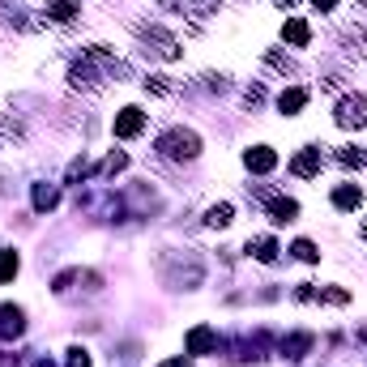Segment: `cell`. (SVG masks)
<instances>
[{
  "mask_svg": "<svg viewBox=\"0 0 367 367\" xmlns=\"http://www.w3.org/2000/svg\"><path fill=\"white\" fill-rule=\"evenodd\" d=\"M159 154H163V159H196V154H201V137L188 133V128H167L159 137Z\"/></svg>",
  "mask_w": 367,
  "mask_h": 367,
  "instance_id": "obj_1",
  "label": "cell"
},
{
  "mask_svg": "<svg viewBox=\"0 0 367 367\" xmlns=\"http://www.w3.org/2000/svg\"><path fill=\"white\" fill-rule=\"evenodd\" d=\"M338 124L342 128H363L367 124V98L363 94H346L338 102Z\"/></svg>",
  "mask_w": 367,
  "mask_h": 367,
  "instance_id": "obj_2",
  "label": "cell"
},
{
  "mask_svg": "<svg viewBox=\"0 0 367 367\" xmlns=\"http://www.w3.org/2000/svg\"><path fill=\"white\" fill-rule=\"evenodd\" d=\"M141 39H145V43H154V51H159V56H167V60H175V56H180V43H175L171 34H163L159 26H141Z\"/></svg>",
  "mask_w": 367,
  "mask_h": 367,
  "instance_id": "obj_3",
  "label": "cell"
},
{
  "mask_svg": "<svg viewBox=\"0 0 367 367\" xmlns=\"http://www.w3.org/2000/svg\"><path fill=\"white\" fill-rule=\"evenodd\" d=\"M163 9L171 13H188V18H201V13H214V0H159Z\"/></svg>",
  "mask_w": 367,
  "mask_h": 367,
  "instance_id": "obj_4",
  "label": "cell"
},
{
  "mask_svg": "<svg viewBox=\"0 0 367 367\" xmlns=\"http://www.w3.org/2000/svg\"><path fill=\"white\" fill-rule=\"evenodd\" d=\"M243 163H248V171H274L278 167V154L269 145H256V149L243 154Z\"/></svg>",
  "mask_w": 367,
  "mask_h": 367,
  "instance_id": "obj_5",
  "label": "cell"
},
{
  "mask_svg": "<svg viewBox=\"0 0 367 367\" xmlns=\"http://www.w3.org/2000/svg\"><path fill=\"white\" fill-rule=\"evenodd\" d=\"M145 128V116L137 112V107H124L120 116H116V137H137Z\"/></svg>",
  "mask_w": 367,
  "mask_h": 367,
  "instance_id": "obj_6",
  "label": "cell"
},
{
  "mask_svg": "<svg viewBox=\"0 0 367 367\" xmlns=\"http://www.w3.org/2000/svg\"><path fill=\"white\" fill-rule=\"evenodd\" d=\"M77 13H81V0H51V5H47L51 22H73Z\"/></svg>",
  "mask_w": 367,
  "mask_h": 367,
  "instance_id": "obj_7",
  "label": "cell"
},
{
  "mask_svg": "<svg viewBox=\"0 0 367 367\" xmlns=\"http://www.w3.org/2000/svg\"><path fill=\"white\" fill-rule=\"evenodd\" d=\"M291 171H295V175H303V180H307V175H316V171H321V149H303L299 159L291 163Z\"/></svg>",
  "mask_w": 367,
  "mask_h": 367,
  "instance_id": "obj_8",
  "label": "cell"
},
{
  "mask_svg": "<svg viewBox=\"0 0 367 367\" xmlns=\"http://www.w3.org/2000/svg\"><path fill=\"white\" fill-rule=\"evenodd\" d=\"M26 325H22V312L18 307H0V338H18Z\"/></svg>",
  "mask_w": 367,
  "mask_h": 367,
  "instance_id": "obj_9",
  "label": "cell"
},
{
  "mask_svg": "<svg viewBox=\"0 0 367 367\" xmlns=\"http://www.w3.org/2000/svg\"><path fill=\"white\" fill-rule=\"evenodd\" d=\"M303 102H307V90H303V86H295V90H282L278 107H282V116H295V112H303Z\"/></svg>",
  "mask_w": 367,
  "mask_h": 367,
  "instance_id": "obj_10",
  "label": "cell"
},
{
  "mask_svg": "<svg viewBox=\"0 0 367 367\" xmlns=\"http://www.w3.org/2000/svg\"><path fill=\"white\" fill-rule=\"evenodd\" d=\"M282 39H286V43H295V47H307V43H312V30H307V22L291 18V22L282 26Z\"/></svg>",
  "mask_w": 367,
  "mask_h": 367,
  "instance_id": "obj_11",
  "label": "cell"
},
{
  "mask_svg": "<svg viewBox=\"0 0 367 367\" xmlns=\"http://www.w3.org/2000/svg\"><path fill=\"white\" fill-rule=\"evenodd\" d=\"M269 214H274V222H295L299 205H295L291 196H274V201H269Z\"/></svg>",
  "mask_w": 367,
  "mask_h": 367,
  "instance_id": "obj_12",
  "label": "cell"
},
{
  "mask_svg": "<svg viewBox=\"0 0 367 367\" xmlns=\"http://www.w3.org/2000/svg\"><path fill=\"white\" fill-rule=\"evenodd\" d=\"M214 342H218V338H214V329H205V325L188 333V350H192V354H205V350H214Z\"/></svg>",
  "mask_w": 367,
  "mask_h": 367,
  "instance_id": "obj_13",
  "label": "cell"
},
{
  "mask_svg": "<svg viewBox=\"0 0 367 367\" xmlns=\"http://www.w3.org/2000/svg\"><path fill=\"white\" fill-rule=\"evenodd\" d=\"M248 252L260 260V265H274V260H278V243L274 239H256V243H248Z\"/></svg>",
  "mask_w": 367,
  "mask_h": 367,
  "instance_id": "obj_14",
  "label": "cell"
},
{
  "mask_svg": "<svg viewBox=\"0 0 367 367\" xmlns=\"http://www.w3.org/2000/svg\"><path fill=\"white\" fill-rule=\"evenodd\" d=\"M359 201H363L359 188H338V192H333V205H338V209H359Z\"/></svg>",
  "mask_w": 367,
  "mask_h": 367,
  "instance_id": "obj_15",
  "label": "cell"
},
{
  "mask_svg": "<svg viewBox=\"0 0 367 367\" xmlns=\"http://www.w3.org/2000/svg\"><path fill=\"white\" fill-rule=\"evenodd\" d=\"M56 201H60V192H56V188H47V184H39V188H34V209H56Z\"/></svg>",
  "mask_w": 367,
  "mask_h": 367,
  "instance_id": "obj_16",
  "label": "cell"
},
{
  "mask_svg": "<svg viewBox=\"0 0 367 367\" xmlns=\"http://www.w3.org/2000/svg\"><path fill=\"white\" fill-rule=\"evenodd\" d=\"M18 274V252H9V248H0V282H9Z\"/></svg>",
  "mask_w": 367,
  "mask_h": 367,
  "instance_id": "obj_17",
  "label": "cell"
},
{
  "mask_svg": "<svg viewBox=\"0 0 367 367\" xmlns=\"http://www.w3.org/2000/svg\"><path fill=\"white\" fill-rule=\"evenodd\" d=\"M231 214H235V209L222 201V205H214V209H209V218H205V222H209V227H227V222H231Z\"/></svg>",
  "mask_w": 367,
  "mask_h": 367,
  "instance_id": "obj_18",
  "label": "cell"
},
{
  "mask_svg": "<svg viewBox=\"0 0 367 367\" xmlns=\"http://www.w3.org/2000/svg\"><path fill=\"white\" fill-rule=\"evenodd\" d=\"M299 260H307V265H312V260H316L321 252H316V243H312V239H295V248H291Z\"/></svg>",
  "mask_w": 367,
  "mask_h": 367,
  "instance_id": "obj_19",
  "label": "cell"
},
{
  "mask_svg": "<svg viewBox=\"0 0 367 367\" xmlns=\"http://www.w3.org/2000/svg\"><path fill=\"white\" fill-rule=\"evenodd\" d=\"M307 346H312V338H307V333H295V338H286V342H282V350H286V354H303Z\"/></svg>",
  "mask_w": 367,
  "mask_h": 367,
  "instance_id": "obj_20",
  "label": "cell"
},
{
  "mask_svg": "<svg viewBox=\"0 0 367 367\" xmlns=\"http://www.w3.org/2000/svg\"><path fill=\"white\" fill-rule=\"evenodd\" d=\"M338 159H342L346 167H367V154H363V149H342Z\"/></svg>",
  "mask_w": 367,
  "mask_h": 367,
  "instance_id": "obj_21",
  "label": "cell"
},
{
  "mask_svg": "<svg viewBox=\"0 0 367 367\" xmlns=\"http://www.w3.org/2000/svg\"><path fill=\"white\" fill-rule=\"evenodd\" d=\"M316 299H325V303H346L350 295H346V291H338V286H325V291H316Z\"/></svg>",
  "mask_w": 367,
  "mask_h": 367,
  "instance_id": "obj_22",
  "label": "cell"
},
{
  "mask_svg": "<svg viewBox=\"0 0 367 367\" xmlns=\"http://www.w3.org/2000/svg\"><path fill=\"white\" fill-rule=\"evenodd\" d=\"M69 367H90V354L86 350H69Z\"/></svg>",
  "mask_w": 367,
  "mask_h": 367,
  "instance_id": "obj_23",
  "label": "cell"
},
{
  "mask_svg": "<svg viewBox=\"0 0 367 367\" xmlns=\"http://www.w3.org/2000/svg\"><path fill=\"white\" fill-rule=\"evenodd\" d=\"M145 90H154V94H167L171 86H167V77H149V81H145Z\"/></svg>",
  "mask_w": 367,
  "mask_h": 367,
  "instance_id": "obj_24",
  "label": "cell"
},
{
  "mask_svg": "<svg viewBox=\"0 0 367 367\" xmlns=\"http://www.w3.org/2000/svg\"><path fill=\"white\" fill-rule=\"evenodd\" d=\"M0 367H18V354H9V350H0Z\"/></svg>",
  "mask_w": 367,
  "mask_h": 367,
  "instance_id": "obj_25",
  "label": "cell"
},
{
  "mask_svg": "<svg viewBox=\"0 0 367 367\" xmlns=\"http://www.w3.org/2000/svg\"><path fill=\"white\" fill-rule=\"evenodd\" d=\"M312 5H316V9H333V5H338V0H312Z\"/></svg>",
  "mask_w": 367,
  "mask_h": 367,
  "instance_id": "obj_26",
  "label": "cell"
},
{
  "mask_svg": "<svg viewBox=\"0 0 367 367\" xmlns=\"http://www.w3.org/2000/svg\"><path fill=\"white\" fill-rule=\"evenodd\" d=\"M163 367H192V363H184V359H175V363H163Z\"/></svg>",
  "mask_w": 367,
  "mask_h": 367,
  "instance_id": "obj_27",
  "label": "cell"
},
{
  "mask_svg": "<svg viewBox=\"0 0 367 367\" xmlns=\"http://www.w3.org/2000/svg\"><path fill=\"white\" fill-rule=\"evenodd\" d=\"M278 5H282V9H291V5H295V0H278Z\"/></svg>",
  "mask_w": 367,
  "mask_h": 367,
  "instance_id": "obj_28",
  "label": "cell"
},
{
  "mask_svg": "<svg viewBox=\"0 0 367 367\" xmlns=\"http://www.w3.org/2000/svg\"><path fill=\"white\" fill-rule=\"evenodd\" d=\"M363 239H367V222H363Z\"/></svg>",
  "mask_w": 367,
  "mask_h": 367,
  "instance_id": "obj_29",
  "label": "cell"
}]
</instances>
